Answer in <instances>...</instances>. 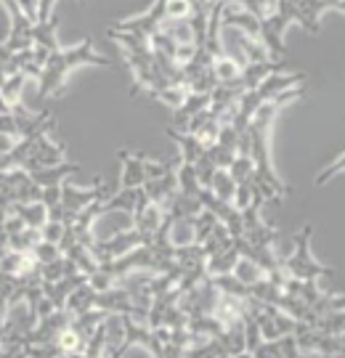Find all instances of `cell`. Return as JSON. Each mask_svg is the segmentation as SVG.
I'll return each instance as SVG.
<instances>
[{"mask_svg":"<svg viewBox=\"0 0 345 358\" xmlns=\"http://www.w3.org/2000/svg\"><path fill=\"white\" fill-rule=\"evenodd\" d=\"M112 66V62L101 56L93 48V40L85 38L83 43H77L72 48H59L48 56V62L43 66V72L38 77V96L48 99V96H59L64 90V83L69 72L77 66Z\"/></svg>","mask_w":345,"mask_h":358,"instance_id":"1","label":"cell"},{"mask_svg":"<svg viewBox=\"0 0 345 358\" xmlns=\"http://www.w3.org/2000/svg\"><path fill=\"white\" fill-rule=\"evenodd\" d=\"M311 236H314V223H306L303 229L293 236V252L284 255L281 268L287 276L300 279V282H321L335 276L332 268H327L324 263H319L314 252H311Z\"/></svg>","mask_w":345,"mask_h":358,"instance_id":"2","label":"cell"},{"mask_svg":"<svg viewBox=\"0 0 345 358\" xmlns=\"http://www.w3.org/2000/svg\"><path fill=\"white\" fill-rule=\"evenodd\" d=\"M300 358L306 356H319V358H337L343 356V337L340 334H321L316 329H311L308 324L300 321L297 332L293 334Z\"/></svg>","mask_w":345,"mask_h":358,"instance_id":"3","label":"cell"},{"mask_svg":"<svg viewBox=\"0 0 345 358\" xmlns=\"http://www.w3.org/2000/svg\"><path fill=\"white\" fill-rule=\"evenodd\" d=\"M59 189H62V210H64L66 223H72V217H75L80 210H85V207H90L93 202L106 199V196L112 194L101 180H96V183H90V186H77L72 180H64Z\"/></svg>","mask_w":345,"mask_h":358,"instance_id":"4","label":"cell"},{"mask_svg":"<svg viewBox=\"0 0 345 358\" xmlns=\"http://www.w3.org/2000/svg\"><path fill=\"white\" fill-rule=\"evenodd\" d=\"M64 154H66L64 143L53 141L51 133H40V136H35L32 146H29V154H27V162H24L22 170L35 173V170H40V167L62 165V162H66Z\"/></svg>","mask_w":345,"mask_h":358,"instance_id":"5","label":"cell"},{"mask_svg":"<svg viewBox=\"0 0 345 358\" xmlns=\"http://www.w3.org/2000/svg\"><path fill=\"white\" fill-rule=\"evenodd\" d=\"M141 244H149L143 236H141L139 231H125V234H120V236H112V239H106V242H93L88 247L90 255L96 257V263L104 266V263H112L117 257L128 255L130 250H136Z\"/></svg>","mask_w":345,"mask_h":358,"instance_id":"6","label":"cell"},{"mask_svg":"<svg viewBox=\"0 0 345 358\" xmlns=\"http://www.w3.org/2000/svg\"><path fill=\"white\" fill-rule=\"evenodd\" d=\"M162 223H165V210L160 205H154V202H149L143 196V192L139 189V199H136V207H133V229L152 244L154 236L162 229Z\"/></svg>","mask_w":345,"mask_h":358,"instance_id":"7","label":"cell"},{"mask_svg":"<svg viewBox=\"0 0 345 358\" xmlns=\"http://www.w3.org/2000/svg\"><path fill=\"white\" fill-rule=\"evenodd\" d=\"M295 6V22L306 29L308 35L319 32V19L327 11H343L345 0H290Z\"/></svg>","mask_w":345,"mask_h":358,"instance_id":"8","label":"cell"},{"mask_svg":"<svg viewBox=\"0 0 345 358\" xmlns=\"http://www.w3.org/2000/svg\"><path fill=\"white\" fill-rule=\"evenodd\" d=\"M165 3L167 0H154L149 11L141 13V16H133V19H125V22H120V24H115V29H120V32H130V35H136V38L149 40L154 32H160L162 24H165V19H167Z\"/></svg>","mask_w":345,"mask_h":358,"instance_id":"9","label":"cell"},{"mask_svg":"<svg viewBox=\"0 0 345 358\" xmlns=\"http://www.w3.org/2000/svg\"><path fill=\"white\" fill-rule=\"evenodd\" d=\"M141 192H143V196H146L149 202H154V205H160L162 210H167V205H170V202L176 199V194H178L176 173H170V176H162V178L143 180Z\"/></svg>","mask_w":345,"mask_h":358,"instance_id":"10","label":"cell"},{"mask_svg":"<svg viewBox=\"0 0 345 358\" xmlns=\"http://www.w3.org/2000/svg\"><path fill=\"white\" fill-rule=\"evenodd\" d=\"M120 157V165H122V173H120V189H141L143 186V154H133L128 149H120L117 152Z\"/></svg>","mask_w":345,"mask_h":358,"instance_id":"11","label":"cell"},{"mask_svg":"<svg viewBox=\"0 0 345 358\" xmlns=\"http://www.w3.org/2000/svg\"><path fill=\"white\" fill-rule=\"evenodd\" d=\"M29 77L24 72H13L8 75L3 83H0V96H3V101L8 103V109H11V115H24L27 109L22 106V93H24V85Z\"/></svg>","mask_w":345,"mask_h":358,"instance_id":"12","label":"cell"},{"mask_svg":"<svg viewBox=\"0 0 345 358\" xmlns=\"http://www.w3.org/2000/svg\"><path fill=\"white\" fill-rule=\"evenodd\" d=\"M75 173H80V165L77 162H62V165L56 167H40L35 173H29L32 180L38 183L40 189H45V186H62L64 180H69Z\"/></svg>","mask_w":345,"mask_h":358,"instance_id":"13","label":"cell"},{"mask_svg":"<svg viewBox=\"0 0 345 358\" xmlns=\"http://www.w3.org/2000/svg\"><path fill=\"white\" fill-rule=\"evenodd\" d=\"M56 29H59L56 16L45 19V22H35V27H32V48H40L45 53L59 51L62 45H59V38H56Z\"/></svg>","mask_w":345,"mask_h":358,"instance_id":"14","label":"cell"},{"mask_svg":"<svg viewBox=\"0 0 345 358\" xmlns=\"http://www.w3.org/2000/svg\"><path fill=\"white\" fill-rule=\"evenodd\" d=\"M231 276L242 284V287H247V289L269 279V276H266V271L260 268L255 260H250V257H244V255L237 257V263H234V268H231Z\"/></svg>","mask_w":345,"mask_h":358,"instance_id":"15","label":"cell"},{"mask_svg":"<svg viewBox=\"0 0 345 358\" xmlns=\"http://www.w3.org/2000/svg\"><path fill=\"white\" fill-rule=\"evenodd\" d=\"M83 282H88V279H85V276H64V279H59V282L40 284V287H43V294L53 303V308H64L66 297H69L72 289L80 287Z\"/></svg>","mask_w":345,"mask_h":358,"instance_id":"16","label":"cell"},{"mask_svg":"<svg viewBox=\"0 0 345 358\" xmlns=\"http://www.w3.org/2000/svg\"><path fill=\"white\" fill-rule=\"evenodd\" d=\"M167 136H170L173 141L178 143L181 162H186V165H197V162L202 159V154H205V146L197 141L194 136H189V133H181V130H173V128H167Z\"/></svg>","mask_w":345,"mask_h":358,"instance_id":"17","label":"cell"},{"mask_svg":"<svg viewBox=\"0 0 345 358\" xmlns=\"http://www.w3.org/2000/svg\"><path fill=\"white\" fill-rule=\"evenodd\" d=\"M8 213H13V215L19 217L22 223H24L27 229H40L45 220H48V207L43 205V202H22V205H11V210Z\"/></svg>","mask_w":345,"mask_h":358,"instance_id":"18","label":"cell"},{"mask_svg":"<svg viewBox=\"0 0 345 358\" xmlns=\"http://www.w3.org/2000/svg\"><path fill=\"white\" fill-rule=\"evenodd\" d=\"M237 257H239V250H237V244L231 242V247H226V250H220V252L207 257L205 273L207 276H226V273H231V268H234Z\"/></svg>","mask_w":345,"mask_h":358,"instance_id":"19","label":"cell"},{"mask_svg":"<svg viewBox=\"0 0 345 358\" xmlns=\"http://www.w3.org/2000/svg\"><path fill=\"white\" fill-rule=\"evenodd\" d=\"M207 192L213 194L216 199H220V202H229V205H231L234 192H237V180L231 178L226 167H216L213 178H210V183H207Z\"/></svg>","mask_w":345,"mask_h":358,"instance_id":"20","label":"cell"},{"mask_svg":"<svg viewBox=\"0 0 345 358\" xmlns=\"http://www.w3.org/2000/svg\"><path fill=\"white\" fill-rule=\"evenodd\" d=\"M90 308H96V292L88 287V282H83L80 287L72 289V294L66 297L64 303V310H69L72 316H80V313H85Z\"/></svg>","mask_w":345,"mask_h":358,"instance_id":"21","label":"cell"},{"mask_svg":"<svg viewBox=\"0 0 345 358\" xmlns=\"http://www.w3.org/2000/svg\"><path fill=\"white\" fill-rule=\"evenodd\" d=\"M210 72H213V77H216L218 85H229V83H234L237 77L242 75V66L237 64V62H231L229 56H216L213 62H210Z\"/></svg>","mask_w":345,"mask_h":358,"instance_id":"22","label":"cell"},{"mask_svg":"<svg viewBox=\"0 0 345 358\" xmlns=\"http://www.w3.org/2000/svg\"><path fill=\"white\" fill-rule=\"evenodd\" d=\"M186 96H189V90L183 88V85H167V83L152 93V99H157L160 103H167L173 112L181 109V103L186 101Z\"/></svg>","mask_w":345,"mask_h":358,"instance_id":"23","label":"cell"},{"mask_svg":"<svg viewBox=\"0 0 345 358\" xmlns=\"http://www.w3.org/2000/svg\"><path fill=\"white\" fill-rule=\"evenodd\" d=\"M343 308L340 310H327V313H321L319 319L314 321L311 329H316L321 334H340L343 337Z\"/></svg>","mask_w":345,"mask_h":358,"instance_id":"24","label":"cell"},{"mask_svg":"<svg viewBox=\"0 0 345 358\" xmlns=\"http://www.w3.org/2000/svg\"><path fill=\"white\" fill-rule=\"evenodd\" d=\"M40 242V231L38 229H22L19 234L8 236V247L13 252H32V247Z\"/></svg>","mask_w":345,"mask_h":358,"instance_id":"25","label":"cell"},{"mask_svg":"<svg viewBox=\"0 0 345 358\" xmlns=\"http://www.w3.org/2000/svg\"><path fill=\"white\" fill-rule=\"evenodd\" d=\"M38 231H40V242L62 244L64 236L69 234V223H64V220H45Z\"/></svg>","mask_w":345,"mask_h":358,"instance_id":"26","label":"cell"},{"mask_svg":"<svg viewBox=\"0 0 345 358\" xmlns=\"http://www.w3.org/2000/svg\"><path fill=\"white\" fill-rule=\"evenodd\" d=\"M253 173H255V162H253L247 154H237V157L231 159L229 176L237 180V183H244V180H250V178H253Z\"/></svg>","mask_w":345,"mask_h":358,"instance_id":"27","label":"cell"},{"mask_svg":"<svg viewBox=\"0 0 345 358\" xmlns=\"http://www.w3.org/2000/svg\"><path fill=\"white\" fill-rule=\"evenodd\" d=\"M223 356H226V350H223V345L218 340H207L205 345L183 350V358H223Z\"/></svg>","mask_w":345,"mask_h":358,"instance_id":"28","label":"cell"},{"mask_svg":"<svg viewBox=\"0 0 345 358\" xmlns=\"http://www.w3.org/2000/svg\"><path fill=\"white\" fill-rule=\"evenodd\" d=\"M197 8V0H167L165 16L167 19H189Z\"/></svg>","mask_w":345,"mask_h":358,"instance_id":"29","label":"cell"},{"mask_svg":"<svg viewBox=\"0 0 345 358\" xmlns=\"http://www.w3.org/2000/svg\"><path fill=\"white\" fill-rule=\"evenodd\" d=\"M32 257L38 260L40 266H45V263H51L56 257H62V250H59V244H51V242H38L32 247Z\"/></svg>","mask_w":345,"mask_h":358,"instance_id":"30","label":"cell"},{"mask_svg":"<svg viewBox=\"0 0 345 358\" xmlns=\"http://www.w3.org/2000/svg\"><path fill=\"white\" fill-rule=\"evenodd\" d=\"M253 358H281V345L279 340H263L260 345L250 353Z\"/></svg>","mask_w":345,"mask_h":358,"instance_id":"31","label":"cell"},{"mask_svg":"<svg viewBox=\"0 0 345 358\" xmlns=\"http://www.w3.org/2000/svg\"><path fill=\"white\" fill-rule=\"evenodd\" d=\"M279 345H281V358H300V350H297V343H295L293 334L279 337Z\"/></svg>","mask_w":345,"mask_h":358,"instance_id":"32","label":"cell"},{"mask_svg":"<svg viewBox=\"0 0 345 358\" xmlns=\"http://www.w3.org/2000/svg\"><path fill=\"white\" fill-rule=\"evenodd\" d=\"M340 170H343V154L337 157V162H335V165H330L327 170H324V173H319V176H316V183H319V186H324V183L332 178V176H337Z\"/></svg>","mask_w":345,"mask_h":358,"instance_id":"33","label":"cell"},{"mask_svg":"<svg viewBox=\"0 0 345 358\" xmlns=\"http://www.w3.org/2000/svg\"><path fill=\"white\" fill-rule=\"evenodd\" d=\"M53 6H56V0H38V16H35V22H45V19H51Z\"/></svg>","mask_w":345,"mask_h":358,"instance_id":"34","label":"cell"},{"mask_svg":"<svg viewBox=\"0 0 345 358\" xmlns=\"http://www.w3.org/2000/svg\"><path fill=\"white\" fill-rule=\"evenodd\" d=\"M19 143V136H11V133H0V154H11Z\"/></svg>","mask_w":345,"mask_h":358,"instance_id":"35","label":"cell"},{"mask_svg":"<svg viewBox=\"0 0 345 358\" xmlns=\"http://www.w3.org/2000/svg\"><path fill=\"white\" fill-rule=\"evenodd\" d=\"M6 310H8V297L0 292V327H3V319H6Z\"/></svg>","mask_w":345,"mask_h":358,"instance_id":"36","label":"cell"},{"mask_svg":"<svg viewBox=\"0 0 345 358\" xmlns=\"http://www.w3.org/2000/svg\"><path fill=\"white\" fill-rule=\"evenodd\" d=\"M0 358H8L6 356V350H3V345H0Z\"/></svg>","mask_w":345,"mask_h":358,"instance_id":"37","label":"cell"},{"mask_svg":"<svg viewBox=\"0 0 345 358\" xmlns=\"http://www.w3.org/2000/svg\"><path fill=\"white\" fill-rule=\"evenodd\" d=\"M3 252H6V250H3V247H0V257H3Z\"/></svg>","mask_w":345,"mask_h":358,"instance_id":"38","label":"cell"},{"mask_svg":"<svg viewBox=\"0 0 345 358\" xmlns=\"http://www.w3.org/2000/svg\"><path fill=\"white\" fill-rule=\"evenodd\" d=\"M83 3H88V0H83Z\"/></svg>","mask_w":345,"mask_h":358,"instance_id":"39","label":"cell"},{"mask_svg":"<svg viewBox=\"0 0 345 358\" xmlns=\"http://www.w3.org/2000/svg\"><path fill=\"white\" fill-rule=\"evenodd\" d=\"M0 117H3V115H0Z\"/></svg>","mask_w":345,"mask_h":358,"instance_id":"40","label":"cell"}]
</instances>
